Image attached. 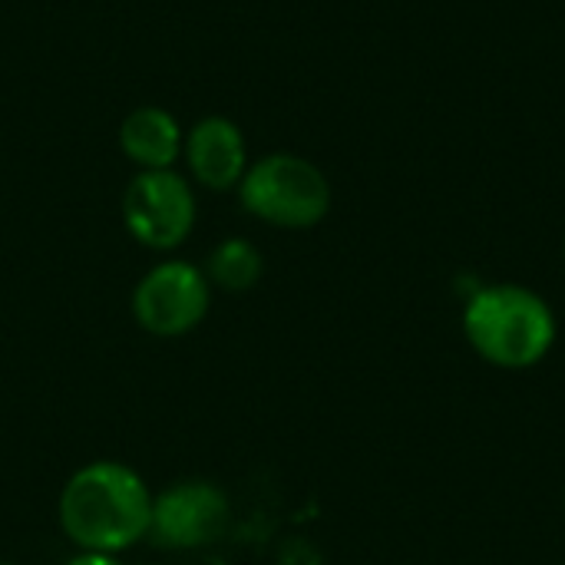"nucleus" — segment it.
<instances>
[{
  "label": "nucleus",
  "mask_w": 565,
  "mask_h": 565,
  "mask_svg": "<svg viewBox=\"0 0 565 565\" xmlns=\"http://www.w3.org/2000/svg\"><path fill=\"white\" fill-rule=\"evenodd\" d=\"M152 490L122 460H89L60 490L56 516L79 553L119 556L149 536Z\"/></svg>",
  "instance_id": "1"
},
{
  "label": "nucleus",
  "mask_w": 565,
  "mask_h": 565,
  "mask_svg": "<svg viewBox=\"0 0 565 565\" xmlns=\"http://www.w3.org/2000/svg\"><path fill=\"white\" fill-rule=\"evenodd\" d=\"M463 334L487 364L526 371L553 351L556 315L523 285H483L467 298Z\"/></svg>",
  "instance_id": "2"
},
{
  "label": "nucleus",
  "mask_w": 565,
  "mask_h": 565,
  "mask_svg": "<svg viewBox=\"0 0 565 565\" xmlns=\"http://www.w3.org/2000/svg\"><path fill=\"white\" fill-rule=\"evenodd\" d=\"M248 215L275 228H315L331 212L328 175L295 152H271L252 162L238 182Z\"/></svg>",
  "instance_id": "3"
},
{
  "label": "nucleus",
  "mask_w": 565,
  "mask_h": 565,
  "mask_svg": "<svg viewBox=\"0 0 565 565\" xmlns=\"http://www.w3.org/2000/svg\"><path fill=\"white\" fill-rule=\"evenodd\" d=\"M212 308V285L192 262H159L132 288V318L152 338H182L195 331Z\"/></svg>",
  "instance_id": "4"
},
{
  "label": "nucleus",
  "mask_w": 565,
  "mask_h": 565,
  "mask_svg": "<svg viewBox=\"0 0 565 565\" xmlns=\"http://www.w3.org/2000/svg\"><path fill=\"white\" fill-rule=\"evenodd\" d=\"M122 225L152 252L179 248L195 228L192 185L172 169H139L122 192Z\"/></svg>",
  "instance_id": "5"
},
{
  "label": "nucleus",
  "mask_w": 565,
  "mask_h": 565,
  "mask_svg": "<svg viewBox=\"0 0 565 565\" xmlns=\"http://www.w3.org/2000/svg\"><path fill=\"white\" fill-rule=\"evenodd\" d=\"M228 526V497L209 480H179L152 497L149 536L162 550H202Z\"/></svg>",
  "instance_id": "6"
},
{
  "label": "nucleus",
  "mask_w": 565,
  "mask_h": 565,
  "mask_svg": "<svg viewBox=\"0 0 565 565\" xmlns=\"http://www.w3.org/2000/svg\"><path fill=\"white\" fill-rule=\"evenodd\" d=\"M185 162L199 185H205L212 192L238 189V182L248 169L242 129L225 116L199 119L185 136Z\"/></svg>",
  "instance_id": "7"
},
{
  "label": "nucleus",
  "mask_w": 565,
  "mask_h": 565,
  "mask_svg": "<svg viewBox=\"0 0 565 565\" xmlns=\"http://www.w3.org/2000/svg\"><path fill=\"white\" fill-rule=\"evenodd\" d=\"M119 146L139 169H172L185 142L172 113L159 106H139L122 119Z\"/></svg>",
  "instance_id": "8"
},
{
  "label": "nucleus",
  "mask_w": 565,
  "mask_h": 565,
  "mask_svg": "<svg viewBox=\"0 0 565 565\" xmlns=\"http://www.w3.org/2000/svg\"><path fill=\"white\" fill-rule=\"evenodd\" d=\"M202 271H205L209 285L238 295V291H248V288H255L262 281L265 258L248 238H225V242H218L212 248Z\"/></svg>",
  "instance_id": "9"
},
{
  "label": "nucleus",
  "mask_w": 565,
  "mask_h": 565,
  "mask_svg": "<svg viewBox=\"0 0 565 565\" xmlns=\"http://www.w3.org/2000/svg\"><path fill=\"white\" fill-rule=\"evenodd\" d=\"M63 565H122V559L106 556V553H76L73 559H66Z\"/></svg>",
  "instance_id": "10"
},
{
  "label": "nucleus",
  "mask_w": 565,
  "mask_h": 565,
  "mask_svg": "<svg viewBox=\"0 0 565 565\" xmlns=\"http://www.w3.org/2000/svg\"><path fill=\"white\" fill-rule=\"evenodd\" d=\"M0 565H17V563H7V559H0Z\"/></svg>",
  "instance_id": "11"
}]
</instances>
